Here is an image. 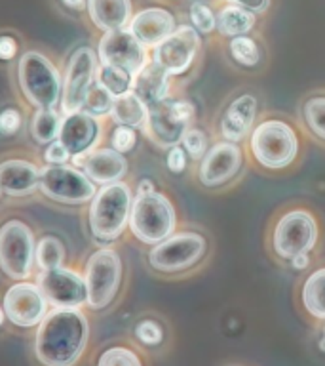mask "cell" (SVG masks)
Listing matches in <instances>:
<instances>
[{
	"mask_svg": "<svg viewBox=\"0 0 325 366\" xmlns=\"http://www.w3.org/2000/svg\"><path fill=\"white\" fill-rule=\"evenodd\" d=\"M90 336L86 309L51 307L34 328L33 357L40 366H78L88 351Z\"/></svg>",
	"mask_w": 325,
	"mask_h": 366,
	"instance_id": "obj_1",
	"label": "cell"
},
{
	"mask_svg": "<svg viewBox=\"0 0 325 366\" xmlns=\"http://www.w3.org/2000/svg\"><path fill=\"white\" fill-rule=\"evenodd\" d=\"M0 303L4 307L8 325L17 330H34L50 313V302L34 279L8 282Z\"/></svg>",
	"mask_w": 325,
	"mask_h": 366,
	"instance_id": "obj_11",
	"label": "cell"
},
{
	"mask_svg": "<svg viewBox=\"0 0 325 366\" xmlns=\"http://www.w3.org/2000/svg\"><path fill=\"white\" fill-rule=\"evenodd\" d=\"M319 231L316 217L306 210H289L279 217L272 231L274 254L291 259L302 252H312Z\"/></svg>",
	"mask_w": 325,
	"mask_h": 366,
	"instance_id": "obj_13",
	"label": "cell"
},
{
	"mask_svg": "<svg viewBox=\"0 0 325 366\" xmlns=\"http://www.w3.org/2000/svg\"><path fill=\"white\" fill-rule=\"evenodd\" d=\"M182 149L187 151L192 160H202L207 153V136L198 128H188L181 139Z\"/></svg>",
	"mask_w": 325,
	"mask_h": 366,
	"instance_id": "obj_39",
	"label": "cell"
},
{
	"mask_svg": "<svg viewBox=\"0 0 325 366\" xmlns=\"http://www.w3.org/2000/svg\"><path fill=\"white\" fill-rule=\"evenodd\" d=\"M73 164L78 166L97 187H103L108 183L124 182L128 177V172H130L128 157L114 151L113 147H108L107 143H103L84 157L74 159Z\"/></svg>",
	"mask_w": 325,
	"mask_h": 366,
	"instance_id": "obj_19",
	"label": "cell"
},
{
	"mask_svg": "<svg viewBox=\"0 0 325 366\" xmlns=\"http://www.w3.org/2000/svg\"><path fill=\"white\" fill-rule=\"evenodd\" d=\"M105 136H107V120L96 119L84 111H76L63 117L57 139L67 147L74 160L103 145Z\"/></svg>",
	"mask_w": 325,
	"mask_h": 366,
	"instance_id": "obj_16",
	"label": "cell"
},
{
	"mask_svg": "<svg viewBox=\"0 0 325 366\" xmlns=\"http://www.w3.org/2000/svg\"><path fill=\"white\" fill-rule=\"evenodd\" d=\"M36 151H38V157L40 160H42V164L59 166V164H68V162H73V157H71L67 147H65L59 139L48 143V145L36 149Z\"/></svg>",
	"mask_w": 325,
	"mask_h": 366,
	"instance_id": "obj_40",
	"label": "cell"
},
{
	"mask_svg": "<svg viewBox=\"0 0 325 366\" xmlns=\"http://www.w3.org/2000/svg\"><path fill=\"white\" fill-rule=\"evenodd\" d=\"M177 210L171 199L158 189L135 193L130 214V231L141 244L154 246L175 233Z\"/></svg>",
	"mask_w": 325,
	"mask_h": 366,
	"instance_id": "obj_6",
	"label": "cell"
},
{
	"mask_svg": "<svg viewBox=\"0 0 325 366\" xmlns=\"http://www.w3.org/2000/svg\"><path fill=\"white\" fill-rule=\"evenodd\" d=\"M302 307L316 320H325V267L316 269L302 285Z\"/></svg>",
	"mask_w": 325,
	"mask_h": 366,
	"instance_id": "obj_30",
	"label": "cell"
},
{
	"mask_svg": "<svg viewBox=\"0 0 325 366\" xmlns=\"http://www.w3.org/2000/svg\"><path fill=\"white\" fill-rule=\"evenodd\" d=\"M97 185L73 162L42 164L38 179V197L61 208H86L96 197Z\"/></svg>",
	"mask_w": 325,
	"mask_h": 366,
	"instance_id": "obj_7",
	"label": "cell"
},
{
	"mask_svg": "<svg viewBox=\"0 0 325 366\" xmlns=\"http://www.w3.org/2000/svg\"><path fill=\"white\" fill-rule=\"evenodd\" d=\"M291 267L296 269V271H302V269H306L310 265V256H308V252H302V254H296L295 257H291Z\"/></svg>",
	"mask_w": 325,
	"mask_h": 366,
	"instance_id": "obj_44",
	"label": "cell"
},
{
	"mask_svg": "<svg viewBox=\"0 0 325 366\" xmlns=\"http://www.w3.org/2000/svg\"><path fill=\"white\" fill-rule=\"evenodd\" d=\"M114 99H116V97H114L110 92L105 90V88L96 80L93 86L90 88V92H88V96H86L82 111L91 114V117H96V119L108 120V114L113 111Z\"/></svg>",
	"mask_w": 325,
	"mask_h": 366,
	"instance_id": "obj_33",
	"label": "cell"
},
{
	"mask_svg": "<svg viewBox=\"0 0 325 366\" xmlns=\"http://www.w3.org/2000/svg\"><path fill=\"white\" fill-rule=\"evenodd\" d=\"M200 50V34L190 25H181L173 33L153 48V61L170 76H179L192 65Z\"/></svg>",
	"mask_w": 325,
	"mask_h": 366,
	"instance_id": "obj_17",
	"label": "cell"
},
{
	"mask_svg": "<svg viewBox=\"0 0 325 366\" xmlns=\"http://www.w3.org/2000/svg\"><path fill=\"white\" fill-rule=\"evenodd\" d=\"M0 210H2V208H0Z\"/></svg>",
	"mask_w": 325,
	"mask_h": 366,
	"instance_id": "obj_50",
	"label": "cell"
},
{
	"mask_svg": "<svg viewBox=\"0 0 325 366\" xmlns=\"http://www.w3.org/2000/svg\"><path fill=\"white\" fill-rule=\"evenodd\" d=\"M137 342L147 345V347H156L164 342V328L154 319H143L135 325Z\"/></svg>",
	"mask_w": 325,
	"mask_h": 366,
	"instance_id": "obj_37",
	"label": "cell"
},
{
	"mask_svg": "<svg viewBox=\"0 0 325 366\" xmlns=\"http://www.w3.org/2000/svg\"><path fill=\"white\" fill-rule=\"evenodd\" d=\"M19 54V42L14 34L2 33L0 34V61H17Z\"/></svg>",
	"mask_w": 325,
	"mask_h": 366,
	"instance_id": "obj_41",
	"label": "cell"
},
{
	"mask_svg": "<svg viewBox=\"0 0 325 366\" xmlns=\"http://www.w3.org/2000/svg\"><path fill=\"white\" fill-rule=\"evenodd\" d=\"M96 80L114 97L124 96V94L131 92V86H133V74H130L124 69L103 65V63H99V67H97Z\"/></svg>",
	"mask_w": 325,
	"mask_h": 366,
	"instance_id": "obj_31",
	"label": "cell"
},
{
	"mask_svg": "<svg viewBox=\"0 0 325 366\" xmlns=\"http://www.w3.org/2000/svg\"><path fill=\"white\" fill-rule=\"evenodd\" d=\"M36 273L68 265V246L61 234L42 233L36 240Z\"/></svg>",
	"mask_w": 325,
	"mask_h": 366,
	"instance_id": "obj_28",
	"label": "cell"
},
{
	"mask_svg": "<svg viewBox=\"0 0 325 366\" xmlns=\"http://www.w3.org/2000/svg\"><path fill=\"white\" fill-rule=\"evenodd\" d=\"M230 4L242 6L245 10L253 11V14H262V11L268 10L270 6V0H228Z\"/></svg>",
	"mask_w": 325,
	"mask_h": 366,
	"instance_id": "obj_43",
	"label": "cell"
},
{
	"mask_svg": "<svg viewBox=\"0 0 325 366\" xmlns=\"http://www.w3.org/2000/svg\"><path fill=\"white\" fill-rule=\"evenodd\" d=\"M257 97L253 94H242L227 107L221 117V136L225 142L239 143L249 136L257 119Z\"/></svg>",
	"mask_w": 325,
	"mask_h": 366,
	"instance_id": "obj_22",
	"label": "cell"
},
{
	"mask_svg": "<svg viewBox=\"0 0 325 366\" xmlns=\"http://www.w3.org/2000/svg\"><path fill=\"white\" fill-rule=\"evenodd\" d=\"M93 366H145L141 355L130 345H108L97 355Z\"/></svg>",
	"mask_w": 325,
	"mask_h": 366,
	"instance_id": "obj_32",
	"label": "cell"
},
{
	"mask_svg": "<svg viewBox=\"0 0 325 366\" xmlns=\"http://www.w3.org/2000/svg\"><path fill=\"white\" fill-rule=\"evenodd\" d=\"M6 325H8V319H6L4 307H2V303H0V328H4Z\"/></svg>",
	"mask_w": 325,
	"mask_h": 366,
	"instance_id": "obj_47",
	"label": "cell"
},
{
	"mask_svg": "<svg viewBox=\"0 0 325 366\" xmlns=\"http://www.w3.org/2000/svg\"><path fill=\"white\" fill-rule=\"evenodd\" d=\"M36 240L33 222L23 214L6 212L0 216V277L8 282L36 277Z\"/></svg>",
	"mask_w": 325,
	"mask_h": 366,
	"instance_id": "obj_4",
	"label": "cell"
},
{
	"mask_svg": "<svg viewBox=\"0 0 325 366\" xmlns=\"http://www.w3.org/2000/svg\"><path fill=\"white\" fill-rule=\"evenodd\" d=\"M34 280L44 292L51 307H74L86 309L88 294L82 269L73 267L71 263L63 267L48 269L36 273Z\"/></svg>",
	"mask_w": 325,
	"mask_h": 366,
	"instance_id": "obj_14",
	"label": "cell"
},
{
	"mask_svg": "<svg viewBox=\"0 0 325 366\" xmlns=\"http://www.w3.org/2000/svg\"><path fill=\"white\" fill-rule=\"evenodd\" d=\"M153 189H156V185H154L153 179L145 177V179H141V182L137 183L135 193H147V191H153Z\"/></svg>",
	"mask_w": 325,
	"mask_h": 366,
	"instance_id": "obj_46",
	"label": "cell"
},
{
	"mask_svg": "<svg viewBox=\"0 0 325 366\" xmlns=\"http://www.w3.org/2000/svg\"><path fill=\"white\" fill-rule=\"evenodd\" d=\"M319 349H321V351H325V337H321V342H319Z\"/></svg>",
	"mask_w": 325,
	"mask_h": 366,
	"instance_id": "obj_48",
	"label": "cell"
},
{
	"mask_svg": "<svg viewBox=\"0 0 325 366\" xmlns=\"http://www.w3.org/2000/svg\"><path fill=\"white\" fill-rule=\"evenodd\" d=\"M105 139H107L108 147H113L114 151H118L122 154H128L137 145V130L135 128H130V126L113 124V128L107 130Z\"/></svg>",
	"mask_w": 325,
	"mask_h": 366,
	"instance_id": "obj_36",
	"label": "cell"
},
{
	"mask_svg": "<svg viewBox=\"0 0 325 366\" xmlns=\"http://www.w3.org/2000/svg\"><path fill=\"white\" fill-rule=\"evenodd\" d=\"M17 99L31 109H59L63 92V71L46 51L29 48L17 57Z\"/></svg>",
	"mask_w": 325,
	"mask_h": 366,
	"instance_id": "obj_2",
	"label": "cell"
},
{
	"mask_svg": "<svg viewBox=\"0 0 325 366\" xmlns=\"http://www.w3.org/2000/svg\"><path fill=\"white\" fill-rule=\"evenodd\" d=\"M302 119L308 130L325 142V96L308 97L302 105Z\"/></svg>",
	"mask_w": 325,
	"mask_h": 366,
	"instance_id": "obj_34",
	"label": "cell"
},
{
	"mask_svg": "<svg viewBox=\"0 0 325 366\" xmlns=\"http://www.w3.org/2000/svg\"><path fill=\"white\" fill-rule=\"evenodd\" d=\"M99 57L97 51L88 44L74 48L63 69V92L59 111L61 114H71L82 111L88 92L96 82Z\"/></svg>",
	"mask_w": 325,
	"mask_h": 366,
	"instance_id": "obj_12",
	"label": "cell"
},
{
	"mask_svg": "<svg viewBox=\"0 0 325 366\" xmlns=\"http://www.w3.org/2000/svg\"><path fill=\"white\" fill-rule=\"evenodd\" d=\"M190 19H192L194 27L198 33H211V31H215L217 27V16L211 11L210 6H205L204 2H192L190 6Z\"/></svg>",
	"mask_w": 325,
	"mask_h": 366,
	"instance_id": "obj_38",
	"label": "cell"
},
{
	"mask_svg": "<svg viewBox=\"0 0 325 366\" xmlns=\"http://www.w3.org/2000/svg\"><path fill=\"white\" fill-rule=\"evenodd\" d=\"M42 160L38 151L10 149L0 154V191L11 204L38 197V179Z\"/></svg>",
	"mask_w": 325,
	"mask_h": 366,
	"instance_id": "obj_10",
	"label": "cell"
},
{
	"mask_svg": "<svg viewBox=\"0 0 325 366\" xmlns=\"http://www.w3.org/2000/svg\"><path fill=\"white\" fill-rule=\"evenodd\" d=\"M230 54L236 59V63L244 67H255L261 61V50L253 39L249 36H236L230 40Z\"/></svg>",
	"mask_w": 325,
	"mask_h": 366,
	"instance_id": "obj_35",
	"label": "cell"
},
{
	"mask_svg": "<svg viewBox=\"0 0 325 366\" xmlns=\"http://www.w3.org/2000/svg\"><path fill=\"white\" fill-rule=\"evenodd\" d=\"M147 119L148 105L133 92H128L124 96L116 97L113 111L108 114V122L110 124L130 126V128H135L137 132L145 130Z\"/></svg>",
	"mask_w": 325,
	"mask_h": 366,
	"instance_id": "obj_26",
	"label": "cell"
},
{
	"mask_svg": "<svg viewBox=\"0 0 325 366\" xmlns=\"http://www.w3.org/2000/svg\"><path fill=\"white\" fill-rule=\"evenodd\" d=\"M61 122L63 114L59 109H31L27 139L34 149L44 147L59 137Z\"/></svg>",
	"mask_w": 325,
	"mask_h": 366,
	"instance_id": "obj_25",
	"label": "cell"
},
{
	"mask_svg": "<svg viewBox=\"0 0 325 366\" xmlns=\"http://www.w3.org/2000/svg\"><path fill=\"white\" fill-rule=\"evenodd\" d=\"M165 164L171 174H181L187 168V151L181 145L167 149V157H165Z\"/></svg>",
	"mask_w": 325,
	"mask_h": 366,
	"instance_id": "obj_42",
	"label": "cell"
},
{
	"mask_svg": "<svg viewBox=\"0 0 325 366\" xmlns=\"http://www.w3.org/2000/svg\"><path fill=\"white\" fill-rule=\"evenodd\" d=\"M251 153L268 170H284L299 154L296 132L284 120H264L251 132Z\"/></svg>",
	"mask_w": 325,
	"mask_h": 366,
	"instance_id": "obj_9",
	"label": "cell"
},
{
	"mask_svg": "<svg viewBox=\"0 0 325 366\" xmlns=\"http://www.w3.org/2000/svg\"><path fill=\"white\" fill-rule=\"evenodd\" d=\"M170 90L171 76L165 73L164 69L158 67L153 59L133 76L131 92L141 97L148 107H153V105H158V103L170 99Z\"/></svg>",
	"mask_w": 325,
	"mask_h": 366,
	"instance_id": "obj_24",
	"label": "cell"
},
{
	"mask_svg": "<svg viewBox=\"0 0 325 366\" xmlns=\"http://www.w3.org/2000/svg\"><path fill=\"white\" fill-rule=\"evenodd\" d=\"M96 51L99 63L124 69L133 76L150 61L148 48H145L128 27L103 33Z\"/></svg>",
	"mask_w": 325,
	"mask_h": 366,
	"instance_id": "obj_15",
	"label": "cell"
},
{
	"mask_svg": "<svg viewBox=\"0 0 325 366\" xmlns=\"http://www.w3.org/2000/svg\"><path fill=\"white\" fill-rule=\"evenodd\" d=\"M67 10L71 11H76V14H80V11H86V8H88V0H59Z\"/></svg>",
	"mask_w": 325,
	"mask_h": 366,
	"instance_id": "obj_45",
	"label": "cell"
},
{
	"mask_svg": "<svg viewBox=\"0 0 325 366\" xmlns=\"http://www.w3.org/2000/svg\"><path fill=\"white\" fill-rule=\"evenodd\" d=\"M135 189L130 183L116 182L97 189L86 206V227L96 246H110L124 237L130 227L131 204Z\"/></svg>",
	"mask_w": 325,
	"mask_h": 366,
	"instance_id": "obj_3",
	"label": "cell"
},
{
	"mask_svg": "<svg viewBox=\"0 0 325 366\" xmlns=\"http://www.w3.org/2000/svg\"><path fill=\"white\" fill-rule=\"evenodd\" d=\"M29 114H31V107H27L17 97L0 103V139L17 142V139L27 137Z\"/></svg>",
	"mask_w": 325,
	"mask_h": 366,
	"instance_id": "obj_27",
	"label": "cell"
},
{
	"mask_svg": "<svg viewBox=\"0 0 325 366\" xmlns=\"http://www.w3.org/2000/svg\"><path fill=\"white\" fill-rule=\"evenodd\" d=\"M86 14L93 23V27L101 33L118 31L130 25L133 17V2L131 0H88Z\"/></svg>",
	"mask_w": 325,
	"mask_h": 366,
	"instance_id": "obj_23",
	"label": "cell"
},
{
	"mask_svg": "<svg viewBox=\"0 0 325 366\" xmlns=\"http://www.w3.org/2000/svg\"><path fill=\"white\" fill-rule=\"evenodd\" d=\"M324 337H325V328H324Z\"/></svg>",
	"mask_w": 325,
	"mask_h": 366,
	"instance_id": "obj_49",
	"label": "cell"
},
{
	"mask_svg": "<svg viewBox=\"0 0 325 366\" xmlns=\"http://www.w3.org/2000/svg\"><path fill=\"white\" fill-rule=\"evenodd\" d=\"M257 17L253 11L245 10L242 6L228 4L219 10L217 14V29L219 33L230 39L236 36H245L251 29L255 27Z\"/></svg>",
	"mask_w": 325,
	"mask_h": 366,
	"instance_id": "obj_29",
	"label": "cell"
},
{
	"mask_svg": "<svg viewBox=\"0 0 325 366\" xmlns=\"http://www.w3.org/2000/svg\"><path fill=\"white\" fill-rule=\"evenodd\" d=\"M188 130V124H185L171 107V99L158 103L148 107V119L145 124L143 134L162 149H171L179 145L185 136V132Z\"/></svg>",
	"mask_w": 325,
	"mask_h": 366,
	"instance_id": "obj_20",
	"label": "cell"
},
{
	"mask_svg": "<svg viewBox=\"0 0 325 366\" xmlns=\"http://www.w3.org/2000/svg\"><path fill=\"white\" fill-rule=\"evenodd\" d=\"M207 240L196 231H179L150 246L147 254L148 267L160 274H177L192 269L204 259Z\"/></svg>",
	"mask_w": 325,
	"mask_h": 366,
	"instance_id": "obj_8",
	"label": "cell"
},
{
	"mask_svg": "<svg viewBox=\"0 0 325 366\" xmlns=\"http://www.w3.org/2000/svg\"><path fill=\"white\" fill-rule=\"evenodd\" d=\"M82 273L86 280L88 302L86 309L99 313L107 311L118 300L124 285V257L113 244L96 246L86 256Z\"/></svg>",
	"mask_w": 325,
	"mask_h": 366,
	"instance_id": "obj_5",
	"label": "cell"
},
{
	"mask_svg": "<svg viewBox=\"0 0 325 366\" xmlns=\"http://www.w3.org/2000/svg\"><path fill=\"white\" fill-rule=\"evenodd\" d=\"M242 166H244V153L238 143L219 142L207 149L204 159L200 160L198 179L204 187H222L238 176Z\"/></svg>",
	"mask_w": 325,
	"mask_h": 366,
	"instance_id": "obj_18",
	"label": "cell"
},
{
	"mask_svg": "<svg viewBox=\"0 0 325 366\" xmlns=\"http://www.w3.org/2000/svg\"><path fill=\"white\" fill-rule=\"evenodd\" d=\"M128 29L145 48H156L175 31L177 25L173 14L165 8H145L133 14Z\"/></svg>",
	"mask_w": 325,
	"mask_h": 366,
	"instance_id": "obj_21",
	"label": "cell"
}]
</instances>
